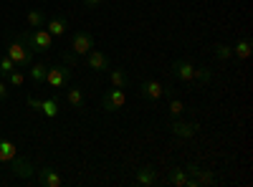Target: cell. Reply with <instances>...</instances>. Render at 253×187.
Wrapping results in <instances>:
<instances>
[{"instance_id": "cell-16", "label": "cell", "mask_w": 253, "mask_h": 187, "mask_svg": "<svg viewBox=\"0 0 253 187\" xmlns=\"http://www.w3.org/2000/svg\"><path fill=\"white\" fill-rule=\"evenodd\" d=\"M26 71H28V78L33 81V84H43V81H46V71H48V66L43 64V61H33V64H31Z\"/></svg>"}, {"instance_id": "cell-7", "label": "cell", "mask_w": 253, "mask_h": 187, "mask_svg": "<svg viewBox=\"0 0 253 187\" xmlns=\"http://www.w3.org/2000/svg\"><path fill=\"white\" fill-rule=\"evenodd\" d=\"M187 175L193 177L195 182H198V187H213L215 182H218V177H215V172H210V170H203V167H198V164H187Z\"/></svg>"}, {"instance_id": "cell-27", "label": "cell", "mask_w": 253, "mask_h": 187, "mask_svg": "<svg viewBox=\"0 0 253 187\" xmlns=\"http://www.w3.org/2000/svg\"><path fill=\"white\" fill-rule=\"evenodd\" d=\"M18 66L13 64V61L8 58V56H3V58H0V76H8L10 71H15Z\"/></svg>"}, {"instance_id": "cell-25", "label": "cell", "mask_w": 253, "mask_h": 187, "mask_svg": "<svg viewBox=\"0 0 253 187\" xmlns=\"http://www.w3.org/2000/svg\"><path fill=\"white\" fill-rule=\"evenodd\" d=\"M215 56L220 61H228L230 56H233V46H228V43H215Z\"/></svg>"}, {"instance_id": "cell-2", "label": "cell", "mask_w": 253, "mask_h": 187, "mask_svg": "<svg viewBox=\"0 0 253 187\" xmlns=\"http://www.w3.org/2000/svg\"><path fill=\"white\" fill-rule=\"evenodd\" d=\"M5 56L13 61V64L18 66V69H28L31 64H33V51L23 43V40H20L18 36L10 40L8 43V48H5Z\"/></svg>"}, {"instance_id": "cell-1", "label": "cell", "mask_w": 253, "mask_h": 187, "mask_svg": "<svg viewBox=\"0 0 253 187\" xmlns=\"http://www.w3.org/2000/svg\"><path fill=\"white\" fill-rule=\"evenodd\" d=\"M18 38L31 48V51H38V53H48L53 48V36L46 31V28H33V31H26V33H18Z\"/></svg>"}, {"instance_id": "cell-24", "label": "cell", "mask_w": 253, "mask_h": 187, "mask_svg": "<svg viewBox=\"0 0 253 187\" xmlns=\"http://www.w3.org/2000/svg\"><path fill=\"white\" fill-rule=\"evenodd\" d=\"M195 81H200V84H210V81H213V71H210L208 66H195Z\"/></svg>"}, {"instance_id": "cell-20", "label": "cell", "mask_w": 253, "mask_h": 187, "mask_svg": "<svg viewBox=\"0 0 253 187\" xmlns=\"http://www.w3.org/2000/svg\"><path fill=\"white\" fill-rule=\"evenodd\" d=\"M109 78H112V86H117V89H126V86H129V76H126L124 69H112Z\"/></svg>"}, {"instance_id": "cell-23", "label": "cell", "mask_w": 253, "mask_h": 187, "mask_svg": "<svg viewBox=\"0 0 253 187\" xmlns=\"http://www.w3.org/2000/svg\"><path fill=\"white\" fill-rule=\"evenodd\" d=\"M26 84V74L20 71V69H15V71H10L8 74V86H15V89H20Z\"/></svg>"}, {"instance_id": "cell-13", "label": "cell", "mask_w": 253, "mask_h": 187, "mask_svg": "<svg viewBox=\"0 0 253 187\" xmlns=\"http://www.w3.org/2000/svg\"><path fill=\"white\" fill-rule=\"evenodd\" d=\"M43 28H46V31H48L53 38H61V36H66V33H69V20L58 15V18L46 20V26H43Z\"/></svg>"}, {"instance_id": "cell-29", "label": "cell", "mask_w": 253, "mask_h": 187, "mask_svg": "<svg viewBox=\"0 0 253 187\" xmlns=\"http://www.w3.org/2000/svg\"><path fill=\"white\" fill-rule=\"evenodd\" d=\"M5 99H8V84L0 81V101H5Z\"/></svg>"}, {"instance_id": "cell-26", "label": "cell", "mask_w": 253, "mask_h": 187, "mask_svg": "<svg viewBox=\"0 0 253 187\" xmlns=\"http://www.w3.org/2000/svg\"><path fill=\"white\" fill-rule=\"evenodd\" d=\"M167 112L172 114V119H180V114L185 112V107H182V101H180V99H172L170 104H167Z\"/></svg>"}, {"instance_id": "cell-28", "label": "cell", "mask_w": 253, "mask_h": 187, "mask_svg": "<svg viewBox=\"0 0 253 187\" xmlns=\"http://www.w3.org/2000/svg\"><path fill=\"white\" fill-rule=\"evenodd\" d=\"M81 3H84V8H89V10H91V8H99L104 0H81Z\"/></svg>"}, {"instance_id": "cell-11", "label": "cell", "mask_w": 253, "mask_h": 187, "mask_svg": "<svg viewBox=\"0 0 253 187\" xmlns=\"http://www.w3.org/2000/svg\"><path fill=\"white\" fill-rule=\"evenodd\" d=\"M139 94L144 99H150V101H160L165 96V86L157 84L155 78H147V81H142V84H139Z\"/></svg>"}, {"instance_id": "cell-21", "label": "cell", "mask_w": 253, "mask_h": 187, "mask_svg": "<svg viewBox=\"0 0 253 187\" xmlns=\"http://www.w3.org/2000/svg\"><path fill=\"white\" fill-rule=\"evenodd\" d=\"M251 46H253V43H251V38H248V36H243L241 40H236V46H233V56H238L241 61H246V58L251 56Z\"/></svg>"}, {"instance_id": "cell-8", "label": "cell", "mask_w": 253, "mask_h": 187, "mask_svg": "<svg viewBox=\"0 0 253 187\" xmlns=\"http://www.w3.org/2000/svg\"><path fill=\"white\" fill-rule=\"evenodd\" d=\"M172 76L180 78L182 84H193L195 81V64H190V61H185V58L175 61L172 64Z\"/></svg>"}, {"instance_id": "cell-18", "label": "cell", "mask_w": 253, "mask_h": 187, "mask_svg": "<svg viewBox=\"0 0 253 187\" xmlns=\"http://www.w3.org/2000/svg\"><path fill=\"white\" fill-rule=\"evenodd\" d=\"M66 101L71 104L74 109H84V104H86V96H84V89H79V86H71V89L66 91Z\"/></svg>"}, {"instance_id": "cell-12", "label": "cell", "mask_w": 253, "mask_h": 187, "mask_svg": "<svg viewBox=\"0 0 253 187\" xmlns=\"http://www.w3.org/2000/svg\"><path fill=\"white\" fill-rule=\"evenodd\" d=\"M167 180H170L172 185H177V187H198V182L187 175L185 167H172L170 175H167Z\"/></svg>"}, {"instance_id": "cell-4", "label": "cell", "mask_w": 253, "mask_h": 187, "mask_svg": "<svg viewBox=\"0 0 253 187\" xmlns=\"http://www.w3.org/2000/svg\"><path fill=\"white\" fill-rule=\"evenodd\" d=\"M126 104V94H124V89H109L107 94H104V99H101V112H107V114H114V112H119L122 107Z\"/></svg>"}, {"instance_id": "cell-17", "label": "cell", "mask_w": 253, "mask_h": 187, "mask_svg": "<svg viewBox=\"0 0 253 187\" xmlns=\"http://www.w3.org/2000/svg\"><path fill=\"white\" fill-rule=\"evenodd\" d=\"M18 157V150L10 139H0V164H10Z\"/></svg>"}, {"instance_id": "cell-6", "label": "cell", "mask_w": 253, "mask_h": 187, "mask_svg": "<svg viewBox=\"0 0 253 187\" xmlns=\"http://www.w3.org/2000/svg\"><path fill=\"white\" fill-rule=\"evenodd\" d=\"M86 69H91V71H96V74H101V71H109L112 69V61H109V56L104 53V51H96V48H91L89 53H86Z\"/></svg>"}, {"instance_id": "cell-19", "label": "cell", "mask_w": 253, "mask_h": 187, "mask_svg": "<svg viewBox=\"0 0 253 187\" xmlns=\"http://www.w3.org/2000/svg\"><path fill=\"white\" fill-rule=\"evenodd\" d=\"M38 112L43 114V116H48V119H56L58 116V101L56 99H41Z\"/></svg>"}, {"instance_id": "cell-15", "label": "cell", "mask_w": 253, "mask_h": 187, "mask_svg": "<svg viewBox=\"0 0 253 187\" xmlns=\"http://www.w3.org/2000/svg\"><path fill=\"white\" fill-rule=\"evenodd\" d=\"M155 182H157V170L152 164H144V167L137 170V185L139 187H152Z\"/></svg>"}, {"instance_id": "cell-14", "label": "cell", "mask_w": 253, "mask_h": 187, "mask_svg": "<svg viewBox=\"0 0 253 187\" xmlns=\"http://www.w3.org/2000/svg\"><path fill=\"white\" fill-rule=\"evenodd\" d=\"M10 164H13V172H15L18 177H23V180H28V177L36 175V167H33V164H31L26 157H20V154H18Z\"/></svg>"}, {"instance_id": "cell-9", "label": "cell", "mask_w": 253, "mask_h": 187, "mask_svg": "<svg viewBox=\"0 0 253 187\" xmlns=\"http://www.w3.org/2000/svg\"><path fill=\"white\" fill-rule=\"evenodd\" d=\"M167 129H170L175 137H180V139H190V137H195L198 134V124H193V121H180V119H172L170 124H167Z\"/></svg>"}, {"instance_id": "cell-3", "label": "cell", "mask_w": 253, "mask_h": 187, "mask_svg": "<svg viewBox=\"0 0 253 187\" xmlns=\"http://www.w3.org/2000/svg\"><path fill=\"white\" fill-rule=\"evenodd\" d=\"M71 78H74V69L69 64H63V66H48L43 84H48L51 89H63V86L71 84Z\"/></svg>"}, {"instance_id": "cell-10", "label": "cell", "mask_w": 253, "mask_h": 187, "mask_svg": "<svg viewBox=\"0 0 253 187\" xmlns=\"http://www.w3.org/2000/svg\"><path fill=\"white\" fill-rule=\"evenodd\" d=\"M36 182H38L41 187H61V185H63L61 175H58L53 167H41V170H36Z\"/></svg>"}, {"instance_id": "cell-22", "label": "cell", "mask_w": 253, "mask_h": 187, "mask_svg": "<svg viewBox=\"0 0 253 187\" xmlns=\"http://www.w3.org/2000/svg\"><path fill=\"white\" fill-rule=\"evenodd\" d=\"M26 23H28V28H43L46 26V18H43V13H41V10H31L26 15Z\"/></svg>"}, {"instance_id": "cell-5", "label": "cell", "mask_w": 253, "mask_h": 187, "mask_svg": "<svg viewBox=\"0 0 253 187\" xmlns=\"http://www.w3.org/2000/svg\"><path fill=\"white\" fill-rule=\"evenodd\" d=\"M91 48H94V36H91L89 31H76V33L71 36V51H69V53H74V56H86Z\"/></svg>"}]
</instances>
